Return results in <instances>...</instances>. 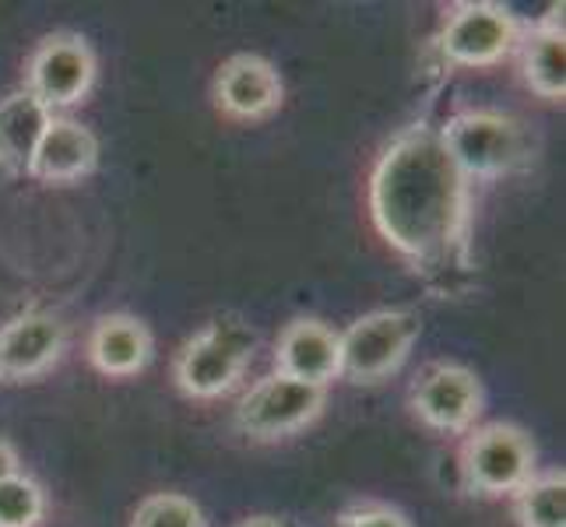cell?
Masks as SVG:
<instances>
[{"label":"cell","mask_w":566,"mask_h":527,"mask_svg":"<svg viewBox=\"0 0 566 527\" xmlns=\"http://www.w3.org/2000/svg\"><path fill=\"white\" fill-rule=\"evenodd\" d=\"M377 232L405 257H437L464 219V176L440 134L412 127L380 155L369 180Z\"/></svg>","instance_id":"6da1fadb"},{"label":"cell","mask_w":566,"mask_h":527,"mask_svg":"<svg viewBox=\"0 0 566 527\" xmlns=\"http://www.w3.org/2000/svg\"><path fill=\"white\" fill-rule=\"evenodd\" d=\"M253 335L243 324H208L201 335H193L177 356L172 377L177 387L190 398H222L226 390L237 387L243 369L253 356Z\"/></svg>","instance_id":"7a4b0ae2"},{"label":"cell","mask_w":566,"mask_h":527,"mask_svg":"<svg viewBox=\"0 0 566 527\" xmlns=\"http://www.w3.org/2000/svg\"><path fill=\"white\" fill-rule=\"evenodd\" d=\"M419 317L408 309H374L359 317L353 327L338 335L342 341V369L338 377L353 383H377L398 373L419 338Z\"/></svg>","instance_id":"3957f363"},{"label":"cell","mask_w":566,"mask_h":527,"mask_svg":"<svg viewBox=\"0 0 566 527\" xmlns=\"http://www.w3.org/2000/svg\"><path fill=\"white\" fill-rule=\"evenodd\" d=\"M440 141L464 180L468 176H500L506 169H514L524 155L521 124L490 109L458 113L440 130Z\"/></svg>","instance_id":"277c9868"},{"label":"cell","mask_w":566,"mask_h":527,"mask_svg":"<svg viewBox=\"0 0 566 527\" xmlns=\"http://www.w3.org/2000/svg\"><path fill=\"white\" fill-rule=\"evenodd\" d=\"M464 478L482 496L517 493L535 475V446L528 433L511 422H490L475 429L461 454Z\"/></svg>","instance_id":"5b68a950"},{"label":"cell","mask_w":566,"mask_h":527,"mask_svg":"<svg viewBox=\"0 0 566 527\" xmlns=\"http://www.w3.org/2000/svg\"><path fill=\"white\" fill-rule=\"evenodd\" d=\"M327 387H314L282 373L264 377L237 408V425L253 440H279L321 415Z\"/></svg>","instance_id":"8992f818"},{"label":"cell","mask_w":566,"mask_h":527,"mask_svg":"<svg viewBox=\"0 0 566 527\" xmlns=\"http://www.w3.org/2000/svg\"><path fill=\"white\" fill-rule=\"evenodd\" d=\"M25 92H32L46 109H64L82 103L95 82V56L88 43L74 32L46 35L35 46L25 67Z\"/></svg>","instance_id":"52a82bcc"},{"label":"cell","mask_w":566,"mask_h":527,"mask_svg":"<svg viewBox=\"0 0 566 527\" xmlns=\"http://www.w3.org/2000/svg\"><path fill=\"white\" fill-rule=\"evenodd\" d=\"M517 46V22L500 4H461L440 32V53L458 67H490Z\"/></svg>","instance_id":"ba28073f"},{"label":"cell","mask_w":566,"mask_h":527,"mask_svg":"<svg viewBox=\"0 0 566 527\" xmlns=\"http://www.w3.org/2000/svg\"><path fill=\"white\" fill-rule=\"evenodd\" d=\"M412 408L426 425L440 429V433H461L482 412V387L472 369L458 362H437L419 377Z\"/></svg>","instance_id":"9c48e42d"},{"label":"cell","mask_w":566,"mask_h":527,"mask_svg":"<svg viewBox=\"0 0 566 527\" xmlns=\"http://www.w3.org/2000/svg\"><path fill=\"white\" fill-rule=\"evenodd\" d=\"M282 77L258 53H237L214 74V106L229 120H264L282 106Z\"/></svg>","instance_id":"30bf717a"},{"label":"cell","mask_w":566,"mask_h":527,"mask_svg":"<svg viewBox=\"0 0 566 527\" xmlns=\"http://www.w3.org/2000/svg\"><path fill=\"white\" fill-rule=\"evenodd\" d=\"M275 369L282 377L327 387L342 369L338 330L327 327L324 320H314V317L285 324V330L279 335V345H275Z\"/></svg>","instance_id":"8fae6325"},{"label":"cell","mask_w":566,"mask_h":527,"mask_svg":"<svg viewBox=\"0 0 566 527\" xmlns=\"http://www.w3.org/2000/svg\"><path fill=\"white\" fill-rule=\"evenodd\" d=\"M64 324L53 314H22L0 327V380H32L61 359Z\"/></svg>","instance_id":"7c38bea8"},{"label":"cell","mask_w":566,"mask_h":527,"mask_svg":"<svg viewBox=\"0 0 566 527\" xmlns=\"http://www.w3.org/2000/svg\"><path fill=\"white\" fill-rule=\"evenodd\" d=\"M95 162H99V141H95V134L77 120L53 116L43 141L35 148L29 176L43 183H74L88 176Z\"/></svg>","instance_id":"4fadbf2b"},{"label":"cell","mask_w":566,"mask_h":527,"mask_svg":"<svg viewBox=\"0 0 566 527\" xmlns=\"http://www.w3.org/2000/svg\"><path fill=\"white\" fill-rule=\"evenodd\" d=\"M88 359L103 377H134L151 359L148 327L130 314H109L92 327Z\"/></svg>","instance_id":"5bb4252c"},{"label":"cell","mask_w":566,"mask_h":527,"mask_svg":"<svg viewBox=\"0 0 566 527\" xmlns=\"http://www.w3.org/2000/svg\"><path fill=\"white\" fill-rule=\"evenodd\" d=\"M50 120V109L32 92L18 88L4 95L0 99V166L8 172H29Z\"/></svg>","instance_id":"9a60e30c"},{"label":"cell","mask_w":566,"mask_h":527,"mask_svg":"<svg viewBox=\"0 0 566 527\" xmlns=\"http://www.w3.org/2000/svg\"><path fill=\"white\" fill-rule=\"evenodd\" d=\"M524 82L542 99L559 103L566 95V39L559 25H542L524 43Z\"/></svg>","instance_id":"2e32d148"},{"label":"cell","mask_w":566,"mask_h":527,"mask_svg":"<svg viewBox=\"0 0 566 527\" xmlns=\"http://www.w3.org/2000/svg\"><path fill=\"white\" fill-rule=\"evenodd\" d=\"M514 517L521 527H566V478L563 472L528 478L517 489Z\"/></svg>","instance_id":"e0dca14e"},{"label":"cell","mask_w":566,"mask_h":527,"mask_svg":"<svg viewBox=\"0 0 566 527\" xmlns=\"http://www.w3.org/2000/svg\"><path fill=\"white\" fill-rule=\"evenodd\" d=\"M46 499L29 475L0 478V527H35L43 520Z\"/></svg>","instance_id":"ac0fdd59"},{"label":"cell","mask_w":566,"mask_h":527,"mask_svg":"<svg viewBox=\"0 0 566 527\" xmlns=\"http://www.w3.org/2000/svg\"><path fill=\"white\" fill-rule=\"evenodd\" d=\"M130 527H205V514L180 493H155L134 510Z\"/></svg>","instance_id":"d6986e66"},{"label":"cell","mask_w":566,"mask_h":527,"mask_svg":"<svg viewBox=\"0 0 566 527\" xmlns=\"http://www.w3.org/2000/svg\"><path fill=\"white\" fill-rule=\"evenodd\" d=\"M342 527H412L405 514L390 510V506H359V510L345 514Z\"/></svg>","instance_id":"ffe728a7"},{"label":"cell","mask_w":566,"mask_h":527,"mask_svg":"<svg viewBox=\"0 0 566 527\" xmlns=\"http://www.w3.org/2000/svg\"><path fill=\"white\" fill-rule=\"evenodd\" d=\"M22 467H18V454H14V446L8 440H0V478H11L18 475Z\"/></svg>","instance_id":"44dd1931"},{"label":"cell","mask_w":566,"mask_h":527,"mask_svg":"<svg viewBox=\"0 0 566 527\" xmlns=\"http://www.w3.org/2000/svg\"><path fill=\"white\" fill-rule=\"evenodd\" d=\"M240 527H282L275 517H250V520H243Z\"/></svg>","instance_id":"7402d4cb"}]
</instances>
